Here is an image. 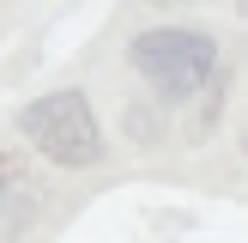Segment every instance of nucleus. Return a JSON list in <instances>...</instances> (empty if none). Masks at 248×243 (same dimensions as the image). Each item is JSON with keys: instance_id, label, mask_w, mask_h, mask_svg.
<instances>
[{"instance_id": "7ed1b4c3", "label": "nucleus", "mask_w": 248, "mask_h": 243, "mask_svg": "<svg viewBox=\"0 0 248 243\" xmlns=\"http://www.w3.org/2000/svg\"><path fill=\"white\" fill-rule=\"evenodd\" d=\"M36 213V176L24 170L18 152H0V243L18 237Z\"/></svg>"}, {"instance_id": "f03ea898", "label": "nucleus", "mask_w": 248, "mask_h": 243, "mask_svg": "<svg viewBox=\"0 0 248 243\" xmlns=\"http://www.w3.org/2000/svg\"><path fill=\"white\" fill-rule=\"evenodd\" d=\"M133 67L164 97H188V91H200L218 73V49L206 43L200 31H145L140 43H133Z\"/></svg>"}, {"instance_id": "f257e3e1", "label": "nucleus", "mask_w": 248, "mask_h": 243, "mask_svg": "<svg viewBox=\"0 0 248 243\" xmlns=\"http://www.w3.org/2000/svg\"><path fill=\"white\" fill-rule=\"evenodd\" d=\"M18 128H24V140L43 158H55V164H97V158H103V134H97V116H91V104H85V91L36 97L18 116Z\"/></svg>"}]
</instances>
